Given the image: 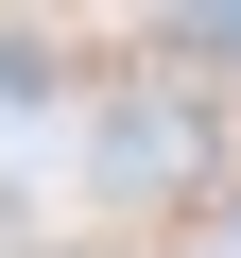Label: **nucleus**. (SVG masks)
I'll use <instances>...</instances> for the list:
<instances>
[{
    "instance_id": "obj_1",
    "label": "nucleus",
    "mask_w": 241,
    "mask_h": 258,
    "mask_svg": "<svg viewBox=\"0 0 241 258\" xmlns=\"http://www.w3.org/2000/svg\"><path fill=\"white\" fill-rule=\"evenodd\" d=\"M190 155H207V120H190V103H120V120H103V172H138V189L190 172Z\"/></svg>"
},
{
    "instance_id": "obj_2",
    "label": "nucleus",
    "mask_w": 241,
    "mask_h": 258,
    "mask_svg": "<svg viewBox=\"0 0 241 258\" xmlns=\"http://www.w3.org/2000/svg\"><path fill=\"white\" fill-rule=\"evenodd\" d=\"M35 86H52V52H35V35H0V103H35Z\"/></svg>"
},
{
    "instance_id": "obj_3",
    "label": "nucleus",
    "mask_w": 241,
    "mask_h": 258,
    "mask_svg": "<svg viewBox=\"0 0 241 258\" xmlns=\"http://www.w3.org/2000/svg\"><path fill=\"white\" fill-rule=\"evenodd\" d=\"M172 52H207V69H241V18H190V35H172Z\"/></svg>"
}]
</instances>
